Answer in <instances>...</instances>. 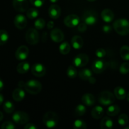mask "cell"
Here are the masks:
<instances>
[{
	"label": "cell",
	"mask_w": 129,
	"mask_h": 129,
	"mask_svg": "<svg viewBox=\"0 0 129 129\" xmlns=\"http://www.w3.org/2000/svg\"><path fill=\"white\" fill-rule=\"evenodd\" d=\"M18 86H20V88H25V83H24L23 81H20L18 83Z\"/></svg>",
	"instance_id": "cell-46"
},
{
	"label": "cell",
	"mask_w": 129,
	"mask_h": 129,
	"mask_svg": "<svg viewBox=\"0 0 129 129\" xmlns=\"http://www.w3.org/2000/svg\"><path fill=\"white\" fill-rule=\"evenodd\" d=\"M78 75H79V78H80L82 80L85 81H89V79L93 76L91 71L89 70L88 68L81 69V70L79 71Z\"/></svg>",
	"instance_id": "cell-22"
},
{
	"label": "cell",
	"mask_w": 129,
	"mask_h": 129,
	"mask_svg": "<svg viewBox=\"0 0 129 129\" xmlns=\"http://www.w3.org/2000/svg\"><path fill=\"white\" fill-rule=\"evenodd\" d=\"M104 114L103 108L100 106H96L91 111V115L96 120L100 119Z\"/></svg>",
	"instance_id": "cell-21"
},
{
	"label": "cell",
	"mask_w": 129,
	"mask_h": 129,
	"mask_svg": "<svg viewBox=\"0 0 129 129\" xmlns=\"http://www.w3.org/2000/svg\"><path fill=\"white\" fill-rule=\"evenodd\" d=\"M81 101L84 105L88 106V107L93 106L96 102L95 98L91 93H86V94H84L82 97Z\"/></svg>",
	"instance_id": "cell-18"
},
{
	"label": "cell",
	"mask_w": 129,
	"mask_h": 129,
	"mask_svg": "<svg viewBox=\"0 0 129 129\" xmlns=\"http://www.w3.org/2000/svg\"><path fill=\"white\" fill-rule=\"evenodd\" d=\"M50 2L51 3H56L57 1H58L59 0H50Z\"/></svg>",
	"instance_id": "cell-51"
},
{
	"label": "cell",
	"mask_w": 129,
	"mask_h": 129,
	"mask_svg": "<svg viewBox=\"0 0 129 129\" xmlns=\"http://www.w3.org/2000/svg\"><path fill=\"white\" fill-rule=\"evenodd\" d=\"M83 20L87 25H93L98 20V16L93 10H88L83 14Z\"/></svg>",
	"instance_id": "cell-7"
},
{
	"label": "cell",
	"mask_w": 129,
	"mask_h": 129,
	"mask_svg": "<svg viewBox=\"0 0 129 129\" xmlns=\"http://www.w3.org/2000/svg\"><path fill=\"white\" fill-rule=\"evenodd\" d=\"M28 0H13V6L15 10L18 12H25L28 8Z\"/></svg>",
	"instance_id": "cell-9"
},
{
	"label": "cell",
	"mask_w": 129,
	"mask_h": 129,
	"mask_svg": "<svg viewBox=\"0 0 129 129\" xmlns=\"http://www.w3.org/2000/svg\"><path fill=\"white\" fill-rule=\"evenodd\" d=\"M50 38L55 42H61L64 39V34L60 29L54 28L50 32Z\"/></svg>",
	"instance_id": "cell-14"
},
{
	"label": "cell",
	"mask_w": 129,
	"mask_h": 129,
	"mask_svg": "<svg viewBox=\"0 0 129 129\" xmlns=\"http://www.w3.org/2000/svg\"><path fill=\"white\" fill-rule=\"evenodd\" d=\"M86 112V108L84 105L79 104L76 107L75 111H74V113L75 115L77 117H81V116L84 115Z\"/></svg>",
	"instance_id": "cell-29"
},
{
	"label": "cell",
	"mask_w": 129,
	"mask_h": 129,
	"mask_svg": "<svg viewBox=\"0 0 129 129\" xmlns=\"http://www.w3.org/2000/svg\"><path fill=\"white\" fill-rule=\"evenodd\" d=\"M24 88L30 94H32V95H36L41 91L42 89V86L40 82L37 80H34V79H31V80L25 83V86Z\"/></svg>",
	"instance_id": "cell-3"
},
{
	"label": "cell",
	"mask_w": 129,
	"mask_h": 129,
	"mask_svg": "<svg viewBox=\"0 0 129 129\" xmlns=\"http://www.w3.org/2000/svg\"><path fill=\"white\" fill-rule=\"evenodd\" d=\"M47 32H44L42 34V41L43 42H45V40L46 41L47 40Z\"/></svg>",
	"instance_id": "cell-45"
},
{
	"label": "cell",
	"mask_w": 129,
	"mask_h": 129,
	"mask_svg": "<svg viewBox=\"0 0 129 129\" xmlns=\"http://www.w3.org/2000/svg\"><path fill=\"white\" fill-rule=\"evenodd\" d=\"M89 83H91V84H94V83H96V79H95V78H94L93 76H92L91 78L90 79H89Z\"/></svg>",
	"instance_id": "cell-48"
},
{
	"label": "cell",
	"mask_w": 129,
	"mask_h": 129,
	"mask_svg": "<svg viewBox=\"0 0 129 129\" xmlns=\"http://www.w3.org/2000/svg\"><path fill=\"white\" fill-rule=\"evenodd\" d=\"M101 16L105 22L110 23L114 19V13L110 9H105L101 13Z\"/></svg>",
	"instance_id": "cell-17"
},
{
	"label": "cell",
	"mask_w": 129,
	"mask_h": 129,
	"mask_svg": "<svg viewBox=\"0 0 129 129\" xmlns=\"http://www.w3.org/2000/svg\"><path fill=\"white\" fill-rule=\"evenodd\" d=\"M1 128L2 129H14L15 128V126L13 123L11 122H5L1 125Z\"/></svg>",
	"instance_id": "cell-39"
},
{
	"label": "cell",
	"mask_w": 129,
	"mask_h": 129,
	"mask_svg": "<svg viewBox=\"0 0 129 129\" xmlns=\"http://www.w3.org/2000/svg\"><path fill=\"white\" fill-rule=\"evenodd\" d=\"M88 1H90V2H93V1H96V0H88Z\"/></svg>",
	"instance_id": "cell-53"
},
{
	"label": "cell",
	"mask_w": 129,
	"mask_h": 129,
	"mask_svg": "<svg viewBox=\"0 0 129 129\" xmlns=\"http://www.w3.org/2000/svg\"><path fill=\"white\" fill-rule=\"evenodd\" d=\"M59 51L62 55H67L71 51L70 44L68 42H62L59 45Z\"/></svg>",
	"instance_id": "cell-27"
},
{
	"label": "cell",
	"mask_w": 129,
	"mask_h": 129,
	"mask_svg": "<svg viewBox=\"0 0 129 129\" xmlns=\"http://www.w3.org/2000/svg\"><path fill=\"white\" fill-rule=\"evenodd\" d=\"M115 96L108 91H103L101 92L98 96V102L103 105H110L115 102Z\"/></svg>",
	"instance_id": "cell-4"
},
{
	"label": "cell",
	"mask_w": 129,
	"mask_h": 129,
	"mask_svg": "<svg viewBox=\"0 0 129 129\" xmlns=\"http://www.w3.org/2000/svg\"><path fill=\"white\" fill-rule=\"evenodd\" d=\"M31 73L37 77L44 76L46 73L45 67L40 63H36L31 67Z\"/></svg>",
	"instance_id": "cell-13"
},
{
	"label": "cell",
	"mask_w": 129,
	"mask_h": 129,
	"mask_svg": "<svg viewBox=\"0 0 129 129\" xmlns=\"http://www.w3.org/2000/svg\"><path fill=\"white\" fill-rule=\"evenodd\" d=\"M3 118V114L2 112H0V122L2 120Z\"/></svg>",
	"instance_id": "cell-50"
},
{
	"label": "cell",
	"mask_w": 129,
	"mask_h": 129,
	"mask_svg": "<svg viewBox=\"0 0 129 129\" xmlns=\"http://www.w3.org/2000/svg\"><path fill=\"white\" fill-rule=\"evenodd\" d=\"M39 10L35 8H30L28 9L27 12H26V16L28 18L31 19H35L39 16Z\"/></svg>",
	"instance_id": "cell-30"
},
{
	"label": "cell",
	"mask_w": 129,
	"mask_h": 129,
	"mask_svg": "<svg viewBox=\"0 0 129 129\" xmlns=\"http://www.w3.org/2000/svg\"><path fill=\"white\" fill-rule=\"evenodd\" d=\"M30 1L31 5L36 8L41 7L45 3V0H30Z\"/></svg>",
	"instance_id": "cell-40"
},
{
	"label": "cell",
	"mask_w": 129,
	"mask_h": 129,
	"mask_svg": "<svg viewBox=\"0 0 129 129\" xmlns=\"http://www.w3.org/2000/svg\"><path fill=\"white\" fill-rule=\"evenodd\" d=\"M4 100V98H3V96L1 94H0V105L3 103Z\"/></svg>",
	"instance_id": "cell-49"
},
{
	"label": "cell",
	"mask_w": 129,
	"mask_h": 129,
	"mask_svg": "<svg viewBox=\"0 0 129 129\" xmlns=\"http://www.w3.org/2000/svg\"><path fill=\"white\" fill-rule=\"evenodd\" d=\"M127 100L129 102V93H128V94H127Z\"/></svg>",
	"instance_id": "cell-52"
},
{
	"label": "cell",
	"mask_w": 129,
	"mask_h": 129,
	"mask_svg": "<svg viewBox=\"0 0 129 129\" xmlns=\"http://www.w3.org/2000/svg\"><path fill=\"white\" fill-rule=\"evenodd\" d=\"M105 62L101 59H96L92 65V69L94 73L100 74L103 72L105 69Z\"/></svg>",
	"instance_id": "cell-15"
},
{
	"label": "cell",
	"mask_w": 129,
	"mask_h": 129,
	"mask_svg": "<svg viewBox=\"0 0 129 129\" xmlns=\"http://www.w3.org/2000/svg\"><path fill=\"white\" fill-rule=\"evenodd\" d=\"M120 111V108L117 105H110L107 110V114L110 117L117 115Z\"/></svg>",
	"instance_id": "cell-26"
},
{
	"label": "cell",
	"mask_w": 129,
	"mask_h": 129,
	"mask_svg": "<svg viewBox=\"0 0 129 129\" xmlns=\"http://www.w3.org/2000/svg\"><path fill=\"white\" fill-rule=\"evenodd\" d=\"M84 41L79 35H75L71 39V45L75 49H80L83 47Z\"/></svg>",
	"instance_id": "cell-20"
},
{
	"label": "cell",
	"mask_w": 129,
	"mask_h": 129,
	"mask_svg": "<svg viewBox=\"0 0 129 129\" xmlns=\"http://www.w3.org/2000/svg\"><path fill=\"white\" fill-rule=\"evenodd\" d=\"M67 75L71 79H74L78 75V71L74 66H69L67 69Z\"/></svg>",
	"instance_id": "cell-33"
},
{
	"label": "cell",
	"mask_w": 129,
	"mask_h": 129,
	"mask_svg": "<svg viewBox=\"0 0 129 129\" xmlns=\"http://www.w3.org/2000/svg\"><path fill=\"white\" fill-rule=\"evenodd\" d=\"M30 50L26 45L19 47L15 52V57L18 60H25L28 57Z\"/></svg>",
	"instance_id": "cell-10"
},
{
	"label": "cell",
	"mask_w": 129,
	"mask_h": 129,
	"mask_svg": "<svg viewBox=\"0 0 129 129\" xmlns=\"http://www.w3.org/2000/svg\"><path fill=\"white\" fill-rule=\"evenodd\" d=\"M26 42L30 45H36L39 41V34L36 28L28 29L25 35Z\"/></svg>",
	"instance_id": "cell-6"
},
{
	"label": "cell",
	"mask_w": 129,
	"mask_h": 129,
	"mask_svg": "<svg viewBox=\"0 0 129 129\" xmlns=\"http://www.w3.org/2000/svg\"><path fill=\"white\" fill-rule=\"evenodd\" d=\"M12 97L16 102H21L25 98V93L21 88H16L13 92Z\"/></svg>",
	"instance_id": "cell-19"
},
{
	"label": "cell",
	"mask_w": 129,
	"mask_h": 129,
	"mask_svg": "<svg viewBox=\"0 0 129 129\" xmlns=\"http://www.w3.org/2000/svg\"><path fill=\"white\" fill-rule=\"evenodd\" d=\"M25 129H37V127L35 125H34V123H27L26 124V125L24 127Z\"/></svg>",
	"instance_id": "cell-42"
},
{
	"label": "cell",
	"mask_w": 129,
	"mask_h": 129,
	"mask_svg": "<svg viewBox=\"0 0 129 129\" xmlns=\"http://www.w3.org/2000/svg\"><path fill=\"white\" fill-rule=\"evenodd\" d=\"M96 55L99 59H103L106 55V51L103 48H99L96 50Z\"/></svg>",
	"instance_id": "cell-38"
},
{
	"label": "cell",
	"mask_w": 129,
	"mask_h": 129,
	"mask_svg": "<svg viewBox=\"0 0 129 129\" xmlns=\"http://www.w3.org/2000/svg\"><path fill=\"white\" fill-rule=\"evenodd\" d=\"M14 24L18 29L23 30L26 28V25H27V20L23 15L19 14L15 17Z\"/></svg>",
	"instance_id": "cell-12"
},
{
	"label": "cell",
	"mask_w": 129,
	"mask_h": 129,
	"mask_svg": "<svg viewBox=\"0 0 129 129\" xmlns=\"http://www.w3.org/2000/svg\"><path fill=\"white\" fill-rule=\"evenodd\" d=\"M3 110L6 113L10 114L15 110V106L12 102L7 101L3 104Z\"/></svg>",
	"instance_id": "cell-31"
},
{
	"label": "cell",
	"mask_w": 129,
	"mask_h": 129,
	"mask_svg": "<svg viewBox=\"0 0 129 129\" xmlns=\"http://www.w3.org/2000/svg\"><path fill=\"white\" fill-rule=\"evenodd\" d=\"M113 28L119 35L124 36L129 34V21L127 19L120 18L113 23Z\"/></svg>",
	"instance_id": "cell-1"
},
{
	"label": "cell",
	"mask_w": 129,
	"mask_h": 129,
	"mask_svg": "<svg viewBox=\"0 0 129 129\" xmlns=\"http://www.w3.org/2000/svg\"><path fill=\"white\" fill-rule=\"evenodd\" d=\"M49 15L51 18L52 19H57L60 16L61 13V10H60V6L57 5L53 4L50 6L49 8Z\"/></svg>",
	"instance_id": "cell-16"
},
{
	"label": "cell",
	"mask_w": 129,
	"mask_h": 129,
	"mask_svg": "<svg viewBox=\"0 0 129 129\" xmlns=\"http://www.w3.org/2000/svg\"><path fill=\"white\" fill-rule=\"evenodd\" d=\"M13 120L18 125L26 124L29 121V115L25 112L18 111L16 112L12 116Z\"/></svg>",
	"instance_id": "cell-5"
},
{
	"label": "cell",
	"mask_w": 129,
	"mask_h": 129,
	"mask_svg": "<svg viewBox=\"0 0 129 129\" xmlns=\"http://www.w3.org/2000/svg\"><path fill=\"white\" fill-rule=\"evenodd\" d=\"M114 94L118 100H124L127 96V93L122 87H116L114 89Z\"/></svg>",
	"instance_id": "cell-24"
},
{
	"label": "cell",
	"mask_w": 129,
	"mask_h": 129,
	"mask_svg": "<svg viewBox=\"0 0 129 129\" xmlns=\"http://www.w3.org/2000/svg\"><path fill=\"white\" fill-rule=\"evenodd\" d=\"M78 26V30L80 32H84L87 30V24H86L84 22L79 24Z\"/></svg>",
	"instance_id": "cell-41"
},
{
	"label": "cell",
	"mask_w": 129,
	"mask_h": 129,
	"mask_svg": "<svg viewBox=\"0 0 129 129\" xmlns=\"http://www.w3.org/2000/svg\"><path fill=\"white\" fill-rule=\"evenodd\" d=\"M103 30L104 32L109 33L110 31H112V28H111L110 26H108V25H105L103 27Z\"/></svg>",
	"instance_id": "cell-43"
},
{
	"label": "cell",
	"mask_w": 129,
	"mask_h": 129,
	"mask_svg": "<svg viewBox=\"0 0 129 129\" xmlns=\"http://www.w3.org/2000/svg\"><path fill=\"white\" fill-rule=\"evenodd\" d=\"M3 87H4L3 82L2 79L0 78V91L3 90Z\"/></svg>",
	"instance_id": "cell-47"
},
{
	"label": "cell",
	"mask_w": 129,
	"mask_h": 129,
	"mask_svg": "<svg viewBox=\"0 0 129 129\" xmlns=\"http://www.w3.org/2000/svg\"><path fill=\"white\" fill-rule=\"evenodd\" d=\"M118 122L119 123L120 125L121 126H124L127 124L128 122V117L125 113H122L119 116L118 119Z\"/></svg>",
	"instance_id": "cell-36"
},
{
	"label": "cell",
	"mask_w": 129,
	"mask_h": 129,
	"mask_svg": "<svg viewBox=\"0 0 129 129\" xmlns=\"http://www.w3.org/2000/svg\"><path fill=\"white\" fill-rule=\"evenodd\" d=\"M79 21H80L79 17L78 15H74V14L68 15L64 18V20L65 25L69 28H74L78 26L79 24Z\"/></svg>",
	"instance_id": "cell-8"
},
{
	"label": "cell",
	"mask_w": 129,
	"mask_h": 129,
	"mask_svg": "<svg viewBox=\"0 0 129 129\" xmlns=\"http://www.w3.org/2000/svg\"><path fill=\"white\" fill-rule=\"evenodd\" d=\"M89 62V57L86 54H79L74 57L73 64L78 68H81L87 65Z\"/></svg>",
	"instance_id": "cell-11"
},
{
	"label": "cell",
	"mask_w": 129,
	"mask_h": 129,
	"mask_svg": "<svg viewBox=\"0 0 129 129\" xmlns=\"http://www.w3.org/2000/svg\"><path fill=\"white\" fill-rule=\"evenodd\" d=\"M45 26V21L42 18H38L34 23V26L37 30H42Z\"/></svg>",
	"instance_id": "cell-35"
},
{
	"label": "cell",
	"mask_w": 129,
	"mask_h": 129,
	"mask_svg": "<svg viewBox=\"0 0 129 129\" xmlns=\"http://www.w3.org/2000/svg\"><path fill=\"white\" fill-rule=\"evenodd\" d=\"M113 121L110 118L105 117L102 119L100 122V128L102 129H111L113 127Z\"/></svg>",
	"instance_id": "cell-23"
},
{
	"label": "cell",
	"mask_w": 129,
	"mask_h": 129,
	"mask_svg": "<svg viewBox=\"0 0 129 129\" xmlns=\"http://www.w3.org/2000/svg\"><path fill=\"white\" fill-rule=\"evenodd\" d=\"M30 66L27 62H22L20 63L16 67V70L20 74H25L29 71Z\"/></svg>",
	"instance_id": "cell-25"
},
{
	"label": "cell",
	"mask_w": 129,
	"mask_h": 129,
	"mask_svg": "<svg viewBox=\"0 0 129 129\" xmlns=\"http://www.w3.org/2000/svg\"><path fill=\"white\" fill-rule=\"evenodd\" d=\"M120 54L122 59L124 60H129V46L123 45L120 50Z\"/></svg>",
	"instance_id": "cell-28"
},
{
	"label": "cell",
	"mask_w": 129,
	"mask_h": 129,
	"mask_svg": "<svg viewBox=\"0 0 129 129\" xmlns=\"http://www.w3.org/2000/svg\"><path fill=\"white\" fill-rule=\"evenodd\" d=\"M9 39V35L6 31L4 30H0V45L6 44Z\"/></svg>",
	"instance_id": "cell-34"
},
{
	"label": "cell",
	"mask_w": 129,
	"mask_h": 129,
	"mask_svg": "<svg viewBox=\"0 0 129 129\" xmlns=\"http://www.w3.org/2000/svg\"><path fill=\"white\" fill-rule=\"evenodd\" d=\"M54 26V23L53 21H50L48 22V23L47 24V27L48 29H52Z\"/></svg>",
	"instance_id": "cell-44"
},
{
	"label": "cell",
	"mask_w": 129,
	"mask_h": 129,
	"mask_svg": "<svg viewBox=\"0 0 129 129\" xmlns=\"http://www.w3.org/2000/svg\"><path fill=\"white\" fill-rule=\"evenodd\" d=\"M59 117L56 113L54 112H48L43 117V122L49 128H53L57 125Z\"/></svg>",
	"instance_id": "cell-2"
},
{
	"label": "cell",
	"mask_w": 129,
	"mask_h": 129,
	"mask_svg": "<svg viewBox=\"0 0 129 129\" xmlns=\"http://www.w3.org/2000/svg\"><path fill=\"white\" fill-rule=\"evenodd\" d=\"M86 123L82 120H76L73 123V128L74 129H86Z\"/></svg>",
	"instance_id": "cell-32"
},
{
	"label": "cell",
	"mask_w": 129,
	"mask_h": 129,
	"mask_svg": "<svg viewBox=\"0 0 129 129\" xmlns=\"http://www.w3.org/2000/svg\"><path fill=\"white\" fill-rule=\"evenodd\" d=\"M119 71L122 74H126L129 73V63L124 62L122 64V65L120 67Z\"/></svg>",
	"instance_id": "cell-37"
},
{
	"label": "cell",
	"mask_w": 129,
	"mask_h": 129,
	"mask_svg": "<svg viewBox=\"0 0 129 129\" xmlns=\"http://www.w3.org/2000/svg\"><path fill=\"white\" fill-rule=\"evenodd\" d=\"M125 129H129V126H128V127H125Z\"/></svg>",
	"instance_id": "cell-54"
}]
</instances>
